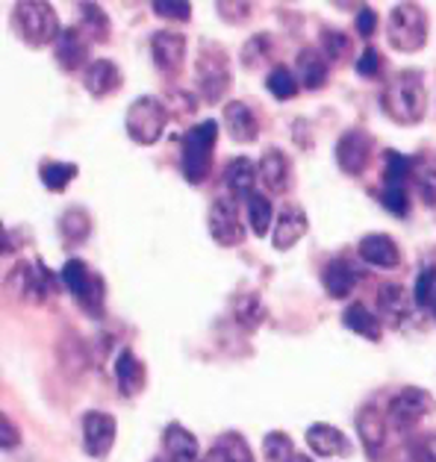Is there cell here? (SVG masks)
I'll use <instances>...</instances> for the list:
<instances>
[{
	"label": "cell",
	"mask_w": 436,
	"mask_h": 462,
	"mask_svg": "<svg viewBox=\"0 0 436 462\" xmlns=\"http://www.w3.org/2000/svg\"><path fill=\"white\" fill-rule=\"evenodd\" d=\"M116 419L109 412H100V410H92L86 412L83 419V448L88 457L95 459H104L109 450L116 445Z\"/></svg>",
	"instance_id": "13"
},
{
	"label": "cell",
	"mask_w": 436,
	"mask_h": 462,
	"mask_svg": "<svg viewBox=\"0 0 436 462\" xmlns=\"http://www.w3.org/2000/svg\"><path fill=\"white\" fill-rule=\"evenodd\" d=\"M13 30L18 32V39L30 44V48H44V44H57L60 39V18L57 9L42 0H24L15 4L13 9Z\"/></svg>",
	"instance_id": "2"
},
{
	"label": "cell",
	"mask_w": 436,
	"mask_h": 462,
	"mask_svg": "<svg viewBox=\"0 0 436 462\" xmlns=\"http://www.w3.org/2000/svg\"><path fill=\"white\" fill-rule=\"evenodd\" d=\"M207 462H256V459H254L251 445L245 442V436L227 430L218 436V442L209 450Z\"/></svg>",
	"instance_id": "29"
},
{
	"label": "cell",
	"mask_w": 436,
	"mask_h": 462,
	"mask_svg": "<svg viewBox=\"0 0 436 462\" xmlns=\"http://www.w3.org/2000/svg\"><path fill=\"white\" fill-rule=\"evenodd\" d=\"M433 410H436V401L428 392L407 386L398 394H393V401H389V407H386V421L393 424L395 430H413V427L422 419H428Z\"/></svg>",
	"instance_id": "9"
},
{
	"label": "cell",
	"mask_w": 436,
	"mask_h": 462,
	"mask_svg": "<svg viewBox=\"0 0 436 462\" xmlns=\"http://www.w3.org/2000/svg\"><path fill=\"white\" fill-rule=\"evenodd\" d=\"M216 9L221 13V18L225 21H237V24H242V21H248V15H251V4H225V0H221V4H216Z\"/></svg>",
	"instance_id": "45"
},
{
	"label": "cell",
	"mask_w": 436,
	"mask_h": 462,
	"mask_svg": "<svg viewBox=\"0 0 436 462\" xmlns=\"http://www.w3.org/2000/svg\"><path fill=\"white\" fill-rule=\"evenodd\" d=\"M218 142V121H200L195 127H189L183 136V153H181V171L186 177V183L200 186L209 177V162H212V151H216Z\"/></svg>",
	"instance_id": "3"
},
{
	"label": "cell",
	"mask_w": 436,
	"mask_h": 462,
	"mask_svg": "<svg viewBox=\"0 0 436 462\" xmlns=\"http://www.w3.org/2000/svg\"><path fill=\"white\" fill-rule=\"evenodd\" d=\"M248 224H251V230L254 236H268L274 230V209H272V200H268L265 195H256L248 200Z\"/></svg>",
	"instance_id": "32"
},
{
	"label": "cell",
	"mask_w": 436,
	"mask_h": 462,
	"mask_svg": "<svg viewBox=\"0 0 436 462\" xmlns=\"http://www.w3.org/2000/svg\"><path fill=\"white\" fill-rule=\"evenodd\" d=\"M6 289H9V295H15L18 300L44 303L57 291V277H53L39 259L36 263H18L6 277Z\"/></svg>",
	"instance_id": "8"
},
{
	"label": "cell",
	"mask_w": 436,
	"mask_h": 462,
	"mask_svg": "<svg viewBox=\"0 0 436 462\" xmlns=\"http://www.w3.org/2000/svg\"><path fill=\"white\" fill-rule=\"evenodd\" d=\"M116 380L125 398H133V394H139L144 389V363L130 347H125L116 359Z\"/></svg>",
	"instance_id": "28"
},
{
	"label": "cell",
	"mask_w": 436,
	"mask_h": 462,
	"mask_svg": "<svg viewBox=\"0 0 436 462\" xmlns=\"http://www.w3.org/2000/svg\"><path fill=\"white\" fill-rule=\"evenodd\" d=\"M413 454H416L419 462H436V433L422 436L416 448H413Z\"/></svg>",
	"instance_id": "46"
},
{
	"label": "cell",
	"mask_w": 436,
	"mask_h": 462,
	"mask_svg": "<svg viewBox=\"0 0 436 462\" xmlns=\"http://www.w3.org/2000/svg\"><path fill=\"white\" fill-rule=\"evenodd\" d=\"M207 227L209 236L221 247H237L245 242V224L239 216V200L233 198H216L207 212Z\"/></svg>",
	"instance_id": "10"
},
{
	"label": "cell",
	"mask_w": 436,
	"mask_h": 462,
	"mask_svg": "<svg viewBox=\"0 0 436 462\" xmlns=\"http://www.w3.org/2000/svg\"><path fill=\"white\" fill-rule=\"evenodd\" d=\"M386 39L401 53H416L428 44V15L419 4H398L386 18Z\"/></svg>",
	"instance_id": "5"
},
{
	"label": "cell",
	"mask_w": 436,
	"mask_h": 462,
	"mask_svg": "<svg viewBox=\"0 0 436 462\" xmlns=\"http://www.w3.org/2000/svg\"><path fill=\"white\" fill-rule=\"evenodd\" d=\"M263 454L268 462H292L295 459V445L292 439L281 430H272L263 439Z\"/></svg>",
	"instance_id": "37"
},
{
	"label": "cell",
	"mask_w": 436,
	"mask_h": 462,
	"mask_svg": "<svg viewBox=\"0 0 436 462\" xmlns=\"http://www.w3.org/2000/svg\"><path fill=\"white\" fill-rule=\"evenodd\" d=\"M233 307H237V324H245L248 330H254L256 324H263V303L256 300L254 295L239 298Z\"/></svg>",
	"instance_id": "41"
},
{
	"label": "cell",
	"mask_w": 436,
	"mask_h": 462,
	"mask_svg": "<svg viewBox=\"0 0 436 462\" xmlns=\"http://www.w3.org/2000/svg\"><path fill=\"white\" fill-rule=\"evenodd\" d=\"M153 13L165 21H189L192 18V4H183V0H153Z\"/></svg>",
	"instance_id": "43"
},
{
	"label": "cell",
	"mask_w": 436,
	"mask_h": 462,
	"mask_svg": "<svg viewBox=\"0 0 436 462\" xmlns=\"http://www.w3.org/2000/svg\"><path fill=\"white\" fill-rule=\"evenodd\" d=\"M372 151H375L372 136L363 127H351L337 142V165L345 174L360 177L368 168V162H372Z\"/></svg>",
	"instance_id": "11"
},
{
	"label": "cell",
	"mask_w": 436,
	"mask_h": 462,
	"mask_svg": "<svg viewBox=\"0 0 436 462\" xmlns=\"http://www.w3.org/2000/svg\"><path fill=\"white\" fill-rule=\"evenodd\" d=\"M256 180H260V168L248 156H237L225 165V186L233 200H251L256 195Z\"/></svg>",
	"instance_id": "22"
},
{
	"label": "cell",
	"mask_w": 436,
	"mask_h": 462,
	"mask_svg": "<svg viewBox=\"0 0 436 462\" xmlns=\"http://www.w3.org/2000/svg\"><path fill=\"white\" fill-rule=\"evenodd\" d=\"M321 283L330 298H337V300L348 298L351 289L357 286V268L351 263H345V259H330V263L321 268Z\"/></svg>",
	"instance_id": "27"
},
{
	"label": "cell",
	"mask_w": 436,
	"mask_h": 462,
	"mask_svg": "<svg viewBox=\"0 0 436 462\" xmlns=\"http://www.w3.org/2000/svg\"><path fill=\"white\" fill-rule=\"evenodd\" d=\"M195 83L207 104H218V100L227 95L230 65H227V53L221 51L218 44H209V42L200 44L198 60H195Z\"/></svg>",
	"instance_id": "6"
},
{
	"label": "cell",
	"mask_w": 436,
	"mask_h": 462,
	"mask_svg": "<svg viewBox=\"0 0 436 462\" xmlns=\"http://www.w3.org/2000/svg\"><path fill=\"white\" fill-rule=\"evenodd\" d=\"M60 280L88 315H104V300H107L104 280H100L83 259H69V263L62 265Z\"/></svg>",
	"instance_id": "7"
},
{
	"label": "cell",
	"mask_w": 436,
	"mask_h": 462,
	"mask_svg": "<svg viewBox=\"0 0 436 462\" xmlns=\"http://www.w3.org/2000/svg\"><path fill=\"white\" fill-rule=\"evenodd\" d=\"M413 307H416V300H413V295L401 283H384L377 289V315H380V321L401 327L413 315Z\"/></svg>",
	"instance_id": "14"
},
{
	"label": "cell",
	"mask_w": 436,
	"mask_h": 462,
	"mask_svg": "<svg viewBox=\"0 0 436 462\" xmlns=\"http://www.w3.org/2000/svg\"><path fill=\"white\" fill-rule=\"evenodd\" d=\"M0 445H4L6 450L18 445V430H15V424L9 415H4V439H0Z\"/></svg>",
	"instance_id": "48"
},
{
	"label": "cell",
	"mask_w": 436,
	"mask_h": 462,
	"mask_svg": "<svg viewBox=\"0 0 436 462\" xmlns=\"http://www.w3.org/2000/svg\"><path fill=\"white\" fill-rule=\"evenodd\" d=\"M413 183H416L419 198L433 209L436 207V162H416V168H413Z\"/></svg>",
	"instance_id": "36"
},
{
	"label": "cell",
	"mask_w": 436,
	"mask_h": 462,
	"mask_svg": "<svg viewBox=\"0 0 436 462\" xmlns=\"http://www.w3.org/2000/svg\"><path fill=\"white\" fill-rule=\"evenodd\" d=\"M53 48H57V62L62 71H77L92 62L88 60V36L80 27H65Z\"/></svg>",
	"instance_id": "19"
},
{
	"label": "cell",
	"mask_w": 436,
	"mask_h": 462,
	"mask_svg": "<svg viewBox=\"0 0 436 462\" xmlns=\"http://www.w3.org/2000/svg\"><path fill=\"white\" fill-rule=\"evenodd\" d=\"M77 168L74 162H57V160H48L39 165V177H42V186L48 191H65L69 183L77 177Z\"/></svg>",
	"instance_id": "31"
},
{
	"label": "cell",
	"mask_w": 436,
	"mask_h": 462,
	"mask_svg": "<svg viewBox=\"0 0 436 462\" xmlns=\"http://www.w3.org/2000/svg\"><path fill=\"white\" fill-rule=\"evenodd\" d=\"M162 450H165V462H198V454H200V448H198V439L186 430L183 424H169L165 427V433H162Z\"/></svg>",
	"instance_id": "26"
},
{
	"label": "cell",
	"mask_w": 436,
	"mask_h": 462,
	"mask_svg": "<svg viewBox=\"0 0 436 462\" xmlns=\"http://www.w3.org/2000/svg\"><path fill=\"white\" fill-rule=\"evenodd\" d=\"M431 310H433V315H436V295H433V300H431Z\"/></svg>",
	"instance_id": "50"
},
{
	"label": "cell",
	"mask_w": 436,
	"mask_h": 462,
	"mask_svg": "<svg viewBox=\"0 0 436 462\" xmlns=\"http://www.w3.org/2000/svg\"><path fill=\"white\" fill-rule=\"evenodd\" d=\"M380 204L395 218H407L410 216V195L404 186H384L380 191Z\"/></svg>",
	"instance_id": "38"
},
{
	"label": "cell",
	"mask_w": 436,
	"mask_h": 462,
	"mask_svg": "<svg viewBox=\"0 0 436 462\" xmlns=\"http://www.w3.org/2000/svg\"><path fill=\"white\" fill-rule=\"evenodd\" d=\"M260 183L272 191V195H286L292 189V162L281 148H268L260 156Z\"/></svg>",
	"instance_id": "15"
},
{
	"label": "cell",
	"mask_w": 436,
	"mask_h": 462,
	"mask_svg": "<svg viewBox=\"0 0 436 462\" xmlns=\"http://www.w3.org/2000/svg\"><path fill=\"white\" fill-rule=\"evenodd\" d=\"M165 121H169V106H165V100L153 97V95H142L127 106L125 130L133 142L142 144V148H148V144H156L162 139Z\"/></svg>",
	"instance_id": "4"
},
{
	"label": "cell",
	"mask_w": 436,
	"mask_h": 462,
	"mask_svg": "<svg viewBox=\"0 0 436 462\" xmlns=\"http://www.w3.org/2000/svg\"><path fill=\"white\" fill-rule=\"evenodd\" d=\"M416 162L398 151H386V168H384V186H404L407 177H413Z\"/></svg>",
	"instance_id": "35"
},
{
	"label": "cell",
	"mask_w": 436,
	"mask_h": 462,
	"mask_svg": "<svg viewBox=\"0 0 436 462\" xmlns=\"http://www.w3.org/2000/svg\"><path fill=\"white\" fill-rule=\"evenodd\" d=\"M351 39L342 30H321V53L328 56V62H339L345 51H348Z\"/></svg>",
	"instance_id": "40"
},
{
	"label": "cell",
	"mask_w": 436,
	"mask_h": 462,
	"mask_svg": "<svg viewBox=\"0 0 436 462\" xmlns=\"http://www.w3.org/2000/svg\"><path fill=\"white\" fill-rule=\"evenodd\" d=\"M121 80H125V74H121L118 65L113 60H107V56H100V60H92V62L86 65V71H83L86 92L95 95V97H107V95L118 92Z\"/></svg>",
	"instance_id": "17"
},
{
	"label": "cell",
	"mask_w": 436,
	"mask_h": 462,
	"mask_svg": "<svg viewBox=\"0 0 436 462\" xmlns=\"http://www.w3.org/2000/svg\"><path fill=\"white\" fill-rule=\"evenodd\" d=\"M357 433H360V442L366 448L368 459H380L386 445V415L377 407H363L360 415H357Z\"/></svg>",
	"instance_id": "20"
},
{
	"label": "cell",
	"mask_w": 436,
	"mask_h": 462,
	"mask_svg": "<svg viewBox=\"0 0 436 462\" xmlns=\"http://www.w3.org/2000/svg\"><path fill=\"white\" fill-rule=\"evenodd\" d=\"M80 30L88 36V42H107L109 39V18L104 13V6L97 4H80Z\"/></svg>",
	"instance_id": "34"
},
{
	"label": "cell",
	"mask_w": 436,
	"mask_h": 462,
	"mask_svg": "<svg viewBox=\"0 0 436 462\" xmlns=\"http://www.w3.org/2000/svg\"><path fill=\"white\" fill-rule=\"evenodd\" d=\"M307 445L312 454L319 457H348L351 454V445H348V436H345L339 427L333 424H312L307 430Z\"/></svg>",
	"instance_id": "23"
},
{
	"label": "cell",
	"mask_w": 436,
	"mask_h": 462,
	"mask_svg": "<svg viewBox=\"0 0 436 462\" xmlns=\"http://www.w3.org/2000/svg\"><path fill=\"white\" fill-rule=\"evenodd\" d=\"M265 88H268V95H272L274 100H292L298 95V77L286 69V65H274L272 71H268L265 77Z\"/></svg>",
	"instance_id": "33"
},
{
	"label": "cell",
	"mask_w": 436,
	"mask_h": 462,
	"mask_svg": "<svg viewBox=\"0 0 436 462\" xmlns=\"http://www.w3.org/2000/svg\"><path fill=\"white\" fill-rule=\"evenodd\" d=\"M357 254L366 265H375V268H398L401 265V251L393 236L386 233H368L360 239V247Z\"/></svg>",
	"instance_id": "21"
},
{
	"label": "cell",
	"mask_w": 436,
	"mask_h": 462,
	"mask_svg": "<svg viewBox=\"0 0 436 462\" xmlns=\"http://www.w3.org/2000/svg\"><path fill=\"white\" fill-rule=\"evenodd\" d=\"M436 295V265H424L419 277H416V289H413V300L416 307H428L431 310V300Z\"/></svg>",
	"instance_id": "39"
},
{
	"label": "cell",
	"mask_w": 436,
	"mask_h": 462,
	"mask_svg": "<svg viewBox=\"0 0 436 462\" xmlns=\"http://www.w3.org/2000/svg\"><path fill=\"white\" fill-rule=\"evenodd\" d=\"M292 462H312V459H310L307 454H295V459H292Z\"/></svg>",
	"instance_id": "49"
},
{
	"label": "cell",
	"mask_w": 436,
	"mask_h": 462,
	"mask_svg": "<svg viewBox=\"0 0 436 462\" xmlns=\"http://www.w3.org/2000/svg\"><path fill=\"white\" fill-rule=\"evenodd\" d=\"M307 230H310L307 212L298 209V207H283L274 218L272 242H274L277 251H289V247H295L301 239H304Z\"/></svg>",
	"instance_id": "18"
},
{
	"label": "cell",
	"mask_w": 436,
	"mask_h": 462,
	"mask_svg": "<svg viewBox=\"0 0 436 462\" xmlns=\"http://www.w3.org/2000/svg\"><path fill=\"white\" fill-rule=\"evenodd\" d=\"M268 51H272V39H268V32H263V36H254L242 48V62L248 65V69H254L256 62H265L268 60Z\"/></svg>",
	"instance_id": "42"
},
{
	"label": "cell",
	"mask_w": 436,
	"mask_h": 462,
	"mask_svg": "<svg viewBox=\"0 0 436 462\" xmlns=\"http://www.w3.org/2000/svg\"><path fill=\"white\" fill-rule=\"evenodd\" d=\"M375 27H377V13H372L368 6H363L360 13H357V32H360L363 39H372Z\"/></svg>",
	"instance_id": "47"
},
{
	"label": "cell",
	"mask_w": 436,
	"mask_h": 462,
	"mask_svg": "<svg viewBox=\"0 0 436 462\" xmlns=\"http://www.w3.org/2000/svg\"><path fill=\"white\" fill-rule=\"evenodd\" d=\"M380 106L395 124H419L428 109V88L422 71H398L380 92Z\"/></svg>",
	"instance_id": "1"
},
{
	"label": "cell",
	"mask_w": 436,
	"mask_h": 462,
	"mask_svg": "<svg viewBox=\"0 0 436 462\" xmlns=\"http://www.w3.org/2000/svg\"><path fill=\"white\" fill-rule=\"evenodd\" d=\"M151 56L162 77H177L186 65V36L174 30H160L151 39Z\"/></svg>",
	"instance_id": "12"
},
{
	"label": "cell",
	"mask_w": 436,
	"mask_h": 462,
	"mask_svg": "<svg viewBox=\"0 0 436 462\" xmlns=\"http://www.w3.org/2000/svg\"><path fill=\"white\" fill-rule=\"evenodd\" d=\"M92 216L83 209V207H71V209H65L62 216H60V239L65 245H83L88 236H92Z\"/></svg>",
	"instance_id": "30"
},
{
	"label": "cell",
	"mask_w": 436,
	"mask_h": 462,
	"mask_svg": "<svg viewBox=\"0 0 436 462\" xmlns=\"http://www.w3.org/2000/svg\"><path fill=\"white\" fill-rule=\"evenodd\" d=\"M298 83L307 88V92H319V88L328 83L330 74V62L319 48H304L298 53Z\"/></svg>",
	"instance_id": "24"
},
{
	"label": "cell",
	"mask_w": 436,
	"mask_h": 462,
	"mask_svg": "<svg viewBox=\"0 0 436 462\" xmlns=\"http://www.w3.org/2000/svg\"><path fill=\"white\" fill-rule=\"evenodd\" d=\"M342 324L348 327L351 333L363 336V339H368V342H380V336H384V321H380V315L375 310H368L360 300H354L345 307Z\"/></svg>",
	"instance_id": "25"
},
{
	"label": "cell",
	"mask_w": 436,
	"mask_h": 462,
	"mask_svg": "<svg viewBox=\"0 0 436 462\" xmlns=\"http://www.w3.org/2000/svg\"><path fill=\"white\" fill-rule=\"evenodd\" d=\"M221 118H225V127L233 142L251 144V142H256V136H260V118H256L254 106L245 104V100H230Z\"/></svg>",
	"instance_id": "16"
},
{
	"label": "cell",
	"mask_w": 436,
	"mask_h": 462,
	"mask_svg": "<svg viewBox=\"0 0 436 462\" xmlns=\"http://www.w3.org/2000/svg\"><path fill=\"white\" fill-rule=\"evenodd\" d=\"M384 65H386L384 53L368 44V48L360 53V60L354 62V69H357V74H360V77H377L380 71H384Z\"/></svg>",
	"instance_id": "44"
}]
</instances>
